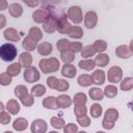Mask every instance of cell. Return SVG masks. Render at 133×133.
I'll use <instances>...</instances> for the list:
<instances>
[{
	"mask_svg": "<svg viewBox=\"0 0 133 133\" xmlns=\"http://www.w3.org/2000/svg\"><path fill=\"white\" fill-rule=\"evenodd\" d=\"M3 110H4V104H3L2 102H0V113H1Z\"/></svg>",
	"mask_w": 133,
	"mask_h": 133,
	"instance_id": "cell-55",
	"label": "cell"
},
{
	"mask_svg": "<svg viewBox=\"0 0 133 133\" xmlns=\"http://www.w3.org/2000/svg\"><path fill=\"white\" fill-rule=\"evenodd\" d=\"M57 83H58V79L56 77H54V76H51V77H49L47 79V85L50 88H54L55 89L56 86H57Z\"/></svg>",
	"mask_w": 133,
	"mask_h": 133,
	"instance_id": "cell-50",
	"label": "cell"
},
{
	"mask_svg": "<svg viewBox=\"0 0 133 133\" xmlns=\"http://www.w3.org/2000/svg\"><path fill=\"white\" fill-rule=\"evenodd\" d=\"M76 73H77V69L75 68V65H73L71 63H64L61 68V75L63 77L74 78Z\"/></svg>",
	"mask_w": 133,
	"mask_h": 133,
	"instance_id": "cell-11",
	"label": "cell"
},
{
	"mask_svg": "<svg viewBox=\"0 0 133 133\" xmlns=\"http://www.w3.org/2000/svg\"><path fill=\"white\" fill-rule=\"evenodd\" d=\"M21 102H22V104L24 105V106H26V107H29V106H32L33 105V103H34V98H33V96L32 95H27V96H25L23 99H21Z\"/></svg>",
	"mask_w": 133,
	"mask_h": 133,
	"instance_id": "cell-45",
	"label": "cell"
},
{
	"mask_svg": "<svg viewBox=\"0 0 133 133\" xmlns=\"http://www.w3.org/2000/svg\"><path fill=\"white\" fill-rule=\"evenodd\" d=\"M43 24H44L43 25L44 30L48 33H54L57 30V21L53 16H51L49 14H48V17L46 18V20L44 21Z\"/></svg>",
	"mask_w": 133,
	"mask_h": 133,
	"instance_id": "cell-6",
	"label": "cell"
},
{
	"mask_svg": "<svg viewBox=\"0 0 133 133\" xmlns=\"http://www.w3.org/2000/svg\"><path fill=\"white\" fill-rule=\"evenodd\" d=\"M81 52V56L83 58H87V57H91L92 55L96 54V51L92 47V45H87L85 47H83V49L80 51Z\"/></svg>",
	"mask_w": 133,
	"mask_h": 133,
	"instance_id": "cell-33",
	"label": "cell"
},
{
	"mask_svg": "<svg viewBox=\"0 0 133 133\" xmlns=\"http://www.w3.org/2000/svg\"><path fill=\"white\" fill-rule=\"evenodd\" d=\"M63 131H64V133H77L78 127H77V125L70 123L63 127Z\"/></svg>",
	"mask_w": 133,
	"mask_h": 133,
	"instance_id": "cell-47",
	"label": "cell"
},
{
	"mask_svg": "<svg viewBox=\"0 0 133 133\" xmlns=\"http://www.w3.org/2000/svg\"><path fill=\"white\" fill-rule=\"evenodd\" d=\"M68 18L75 24H79L82 22L83 20V15H82V10L79 6L74 5L71 6L68 9Z\"/></svg>",
	"mask_w": 133,
	"mask_h": 133,
	"instance_id": "cell-3",
	"label": "cell"
},
{
	"mask_svg": "<svg viewBox=\"0 0 133 133\" xmlns=\"http://www.w3.org/2000/svg\"><path fill=\"white\" fill-rule=\"evenodd\" d=\"M78 83L80 86H83V87H86V86H89L90 84H92V81H91V77L90 75L88 74H82L78 77Z\"/></svg>",
	"mask_w": 133,
	"mask_h": 133,
	"instance_id": "cell-28",
	"label": "cell"
},
{
	"mask_svg": "<svg viewBox=\"0 0 133 133\" xmlns=\"http://www.w3.org/2000/svg\"><path fill=\"white\" fill-rule=\"evenodd\" d=\"M72 102L75 104V106H84L87 102L86 95L83 92H78L74 96V99L72 100Z\"/></svg>",
	"mask_w": 133,
	"mask_h": 133,
	"instance_id": "cell-23",
	"label": "cell"
},
{
	"mask_svg": "<svg viewBox=\"0 0 133 133\" xmlns=\"http://www.w3.org/2000/svg\"><path fill=\"white\" fill-rule=\"evenodd\" d=\"M10 119H11V117H10V115H9L8 112L2 111V112L0 113V123H1L2 125H7V124L10 122Z\"/></svg>",
	"mask_w": 133,
	"mask_h": 133,
	"instance_id": "cell-49",
	"label": "cell"
},
{
	"mask_svg": "<svg viewBox=\"0 0 133 133\" xmlns=\"http://www.w3.org/2000/svg\"><path fill=\"white\" fill-rule=\"evenodd\" d=\"M69 46H70V41H68L66 38H61L56 43V47L57 50L60 51V53L68 51L69 50Z\"/></svg>",
	"mask_w": 133,
	"mask_h": 133,
	"instance_id": "cell-35",
	"label": "cell"
},
{
	"mask_svg": "<svg viewBox=\"0 0 133 133\" xmlns=\"http://www.w3.org/2000/svg\"><path fill=\"white\" fill-rule=\"evenodd\" d=\"M133 87V78L132 77H127L125 78L122 83H121V88L125 91H128V90H131Z\"/></svg>",
	"mask_w": 133,
	"mask_h": 133,
	"instance_id": "cell-38",
	"label": "cell"
},
{
	"mask_svg": "<svg viewBox=\"0 0 133 133\" xmlns=\"http://www.w3.org/2000/svg\"><path fill=\"white\" fill-rule=\"evenodd\" d=\"M45 92H46V87L43 84H36L31 88V95L33 97H41L45 95Z\"/></svg>",
	"mask_w": 133,
	"mask_h": 133,
	"instance_id": "cell-32",
	"label": "cell"
},
{
	"mask_svg": "<svg viewBox=\"0 0 133 133\" xmlns=\"http://www.w3.org/2000/svg\"><path fill=\"white\" fill-rule=\"evenodd\" d=\"M103 112V109H102V106L100 104H92L91 107H90V115L94 117V118H98L99 116H101Z\"/></svg>",
	"mask_w": 133,
	"mask_h": 133,
	"instance_id": "cell-34",
	"label": "cell"
},
{
	"mask_svg": "<svg viewBox=\"0 0 133 133\" xmlns=\"http://www.w3.org/2000/svg\"><path fill=\"white\" fill-rule=\"evenodd\" d=\"M6 109H7V111L9 112V113H11V114H17V113H19V111H20V104L16 101V100H9L8 102H7V104H6Z\"/></svg>",
	"mask_w": 133,
	"mask_h": 133,
	"instance_id": "cell-24",
	"label": "cell"
},
{
	"mask_svg": "<svg viewBox=\"0 0 133 133\" xmlns=\"http://www.w3.org/2000/svg\"><path fill=\"white\" fill-rule=\"evenodd\" d=\"M31 62H32V56L29 52H23L20 57H19V64L21 65V68H29L31 66Z\"/></svg>",
	"mask_w": 133,
	"mask_h": 133,
	"instance_id": "cell-13",
	"label": "cell"
},
{
	"mask_svg": "<svg viewBox=\"0 0 133 133\" xmlns=\"http://www.w3.org/2000/svg\"><path fill=\"white\" fill-rule=\"evenodd\" d=\"M8 11L11 17L14 18H19L23 14V8L19 3H11L8 6Z\"/></svg>",
	"mask_w": 133,
	"mask_h": 133,
	"instance_id": "cell-17",
	"label": "cell"
},
{
	"mask_svg": "<svg viewBox=\"0 0 133 133\" xmlns=\"http://www.w3.org/2000/svg\"><path fill=\"white\" fill-rule=\"evenodd\" d=\"M3 35H4L5 39H7L9 42H18V41H20V34L18 33V31L15 28H7L3 32Z\"/></svg>",
	"mask_w": 133,
	"mask_h": 133,
	"instance_id": "cell-15",
	"label": "cell"
},
{
	"mask_svg": "<svg viewBox=\"0 0 133 133\" xmlns=\"http://www.w3.org/2000/svg\"><path fill=\"white\" fill-rule=\"evenodd\" d=\"M79 68L83 69V70H86V71H91L95 66H96V63L92 59H84V60H81L79 61L78 63Z\"/></svg>",
	"mask_w": 133,
	"mask_h": 133,
	"instance_id": "cell-30",
	"label": "cell"
},
{
	"mask_svg": "<svg viewBox=\"0 0 133 133\" xmlns=\"http://www.w3.org/2000/svg\"><path fill=\"white\" fill-rule=\"evenodd\" d=\"M11 83V76H9L7 73H2L0 74V84L5 86L9 85Z\"/></svg>",
	"mask_w": 133,
	"mask_h": 133,
	"instance_id": "cell-44",
	"label": "cell"
},
{
	"mask_svg": "<svg viewBox=\"0 0 133 133\" xmlns=\"http://www.w3.org/2000/svg\"><path fill=\"white\" fill-rule=\"evenodd\" d=\"M20 72H21V65L19 63H17V62L8 65L7 69H6V73L11 77L12 76H18L20 74Z\"/></svg>",
	"mask_w": 133,
	"mask_h": 133,
	"instance_id": "cell-31",
	"label": "cell"
},
{
	"mask_svg": "<svg viewBox=\"0 0 133 133\" xmlns=\"http://www.w3.org/2000/svg\"><path fill=\"white\" fill-rule=\"evenodd\" d=\"M23 77H24V80L26 82L33 83V82H36L41 76H39V73L35 66H29V68L25 69Z\"/></svg>",
	"mask_w": 133,
	"mask_h": 133,
	"instance_id": "cell-5",
	"label": "cell"
},
{
	"mask_svg": "<svg viewBox=\"0 0 133 133\" xmlns=\"http://www.w3.org/2000/svg\"><path fill=\"white\" fill-rule=\"evenodd\" d=\"M109 56L107 55V54H105V53H101V54H99L96 58H95V63L98 65V66H101V68H103V66H106L107 64H108V62H109Z\"/></svg>",
	"mask_w": 133,
	"mask_h": 133,
	"instance_id": "cell-22",
	"label": "cell"
},
{
	"mask_svg": "<svg viewBox=\"0 0 133 133\" xmlns=\"http://www.w3.org/2000/svg\"><path fill=\"white\" fill-rule=\"evenodd\" d=\"M103 94L107 98H114L117 95V88L114 85H107L103 91Z\"/></svg>",
	"mask_w": 133,
	"mask_h": 133,
	"instance_id": "cell-39",
	"label": "cell"
},
{
	"mask_svg": "<svg viewBox=\"0 0 133 133\" xmlns=\"http://www.w3.org/2000/svg\"><path fill=\"white\" fill-rule=\"evenodd\" d=\"M60 58L64 63H70L75 59V54L68 50V51H64L60 54Z\"/></svg>",
	"mask_w": 133,
	"mask_h": 133,
	"instance_id": "cell-41",
	"label": "cell"
},
{
	"mask_svg": "<svg viewBox=\"0 0 133 133\" xmlns=\"http://www.w3.org/2000/svg\"><path fill=\"white\" fill-rule=\"evenodd\" d=\"M6 25V18L4 15H0V29L4 28Z\"/></svg>",
	"mask_w": 133,
	"mask_h": 133,
	"instance_id": "cell-53",
	"label": "cell"
},
{
	"mask_svg": "<svg viewBox=\"0 0 133 133\" xmlns=\"http://www.w3.org/2000/svg\"><path fill=\"white\" fill-rule=\"evenodd\" d=\"M97 23H98L97 14L95 11H92V10L87 11L85 14V16H84V25H85V27L88 28V29H92V28L96 27Z\"/></svg>",
	"mask_w": 133,
	"mask_h": 133,
	"instance_id": "cell-7",
	"label": "cell"
},
{
	"mask_svg": "<svg viewBox=\"0 0 133 133\" xmlns=\"http://www.w3.org/2000/svg\"><path fill=\"white\" fill-rule=\"evenodd\" d=\"M15 95L21 100V99H23L25 96L28 95V89H27V87L24 86V85H18V86L15 87Z\"/></svg>",
	"mask_w": 133,
	"mask_h": 133,
	"instance_id": "cell-36",
	"label": "cell"
},
{
	"mask_svg": "<svg viewBox=\"0 0 133 133\" xmlns=\"http://www.w3.org/2000/svg\"><path fill=\"white\" fill-rule=\"evenodd\" d=\"M77 133H87V132H85V131H80V132H77Z\"/></svg>",
	"mask_w": 133,
	"mask_h": 133,
	"instance_id": "cell-56",
	"label": "cell"
},
{
	"mask_svg": "<svg viewBox=\"0 0 133 133\" xmlns=\"http://www.w3.org/2000/svg\"><path fill=\"white\" fill-rule=\"evenodd\" d=\"M87 109L85 106H75L74 108V113L76 116H82V115H86Z\"/></svg>",
	"mask_w": 133,
	"mask_h": 133,
	"instance_id": "cell-48",
	"label": "cell"
},
{
	"mask_svg": "<svg viewBox=\"0 0 133 133\" xmlns=\"http://www.w3.org/2000/svg\"><path fill=\"white\" fill-rule=\"evenodd\" d=\"M22 46L27 51H33V50H35V48H37V42L33 41L29 36H26L24 38V41L22 42Z\"/></svg>",
	"mask_w": 133,
	"mask_h": 133,
	"instance_id": "cell-19",
	"label": "cell"
},
{
	"mask_svg": "<svg viewBox=\"0 0 133 133\" xmlns=\"http://www.w3.org/2000/svg\"><path fill=\"white\" fill-rule=\"evenodd\" d=\"M117 118H118V111L116 109H114V108L107 109V111L105 112V115H104V119L115 123V121Z\"/></svg>",
	"mask_w": 133,
	"mask_h": 133,
	"instance_id": "cell-26",
	"label": "cell"
},
{
	"mask_svg": "<svg viewBox=\"0 0 133 133\" xmlns=\"http://www.w3.org/2000/svg\"><path fill=\"white\" fill-rule=\"evenodd\" d=\"M24 3H25L26 5H28V6H30V7H34V6H36V5H38V4H39V2H38L37 0H34V1L24 0Z\"/></svg>",
	"mask_w": 133,
	"mask_h": 133,
	"instance_id": "cell-52",
	"label": "cell"
},
{
	"mask_svg": "<svg viewBox=\"0 0 133 133\" xmlns=\"http://www.w3.org/2000/svg\"><path fill=\"white\" fill-rule=\"evenodd\" d=\"M66 15L65 16H63L61 19H59L58 21H57V30L60 32V33H62V34H65V33H69V31H70V29H71V24L68 22V20H66Z\"/></svg>",
	"mask_w": 133,
	"mask_h": 133,
	"instance_id": "cell-10",
	"label": "cell"
},
{
	"mask_svg": "<svg viewBox=\"0 0 133 133\" xmlns=\"http://www.w3.org/2000/svg\"><path fill=\"white\" fill-rule=\"evenodd\" d=\"M49 133H58V132H56V131H50Z\"/></svg>",
	"mask_w": 133,
	"mask_h": 133,
	"instance_id": "cell-57",
	"label": "cell"
},
{
	"mask_svg": "<svg viewBox=\"0 0 133 133\" xmlns=\"http://www.w3.org/2000/svg\"><path fill=\"white\" fill-rule=\"evenodd\" d=\"M29 37H31L33 41H35V42H38V41H41L42 39V37H43V33H42V30L39 29V28H37V27H31L30 29H29Z\"/></svg>",
	"mask_w": 133,
	"mask_h": 133,
	"instance_id": "cell-27",
	"label": "cell"
},
{
	"mask_svg": "<svg viewBox=\"0 0 133 133\" xmlns=\"http://www.w3.org/2000/svg\"><path fill=\"white\" fill-rule=\"evenodd\" d=\"M4 133H12V132H11V131H5Z\"/></svg>",
	"mask_w": 133,
	"mask_h": 133,
	"instance_id": "cell-59",
	"label": "cell"
},
{
	"mask_svg": "<svg viewBox=\"0 0 133 133\" xmlns=\"http://www.w3.org/2000/svg\"><path fill=\"white\" fill-rule=\"evenodd\" d=\"M115 54L119 58L127 59V58H130L132 56V49L126 45H122L115 49Z\"/></svg>",
	"mask_w": 133,
	"mask_h": 133,
	"instance_id": "cell-9",
	"label": "cell"
},
{
	"mask_svg": "<svg viewBox=\"0 0 133 133\" xmlns=\"http://www.w3.org/2000/svg\"><path fill=\"white\" fill-rule=\"evenodd\" d=\"M38 66H39V69L42 70L43 73L49 74V73H53V72L58 71V69L60 66V63H59V60L56 57H51V58H48V59L39 60Z\"/></svg>",
	"mask_w": 133,
	"mask_h": 133,
	"instance_id": "cell-1",
	"label": "cell"
},
{
	"mask_svg": "<svg viewBox=\"0 0 133 133\" xmlns=\"http://www.w3.org/2000/svg\"><path fill=\"white\" fill-rule=\"evenodd\" d=\"M82 50V44L79 43V42H73V43H70V46H69V51H71L72 53H77V52H80Z\"/></svg>",
	"mask_w": 133,
	"mask_h": 133,
	"instance_id": "cell-43",
	"label": "cell"
},
{
	"mask_svg": "<svg viewBox=\"0 0 133 133\" xmlns=\"http://www.w3.org/2000/svg\"><path fill=\"white\" fill-rule=\"evenodd\" d=\"M48 129V125L44 119H34L31 124V132L32 133H46Z\"/></svg>",
	"mask_w": 133,
	"mask_h": 133,
	"instance_id": "cell-8",
	"label": "cell"
},
{
	"mask_svg": "<svg viewBox=\"0 0 133 133\" xmlns=\"http://www.w3.org/2000/svg\"><path fill=\"white\" fill-rule=\"evenodd\" d=\"M102 126H103V128L106 129V130H111V129L114 127V123H113V122L106 121V119H103V122H102Z\"/></svg>",
	"mask_w": 133,
	"mask_h": 133,
	"instance_id": "cell-51",
	"label": "cell"
},
{
	"mask_svg": "<svg viewBox=\"0 0 133 133\" xmlns=\"http://www.w3.org/2000/svg\"><path fill=\"white\" fill-rule=\"evenodd\" d=\"M8 6V3L6 0H0V10H4L6 9Z\"/></svg>",
	"mask_w": 133,
	"mask_h": 133,
	"instance_id": "cell-54",
	"label": "cell"
},
{
	"mask_svg": "<svg viewBox=\"0 0 133 133\" xmlns=\"http://www.w3.org/2000/svg\"><path fill=\"white\" fill-rule=\"evenodd\" d=\"M77 122L80 126L82 127H88L90 124V118L86 115H82V116H77Z\"/></svg>",
	"mask_w": 133,
	"mask_h": 133,
	"instance_id": "cell-46",
	"label": "cell"
},
{
	"mask_svg": "<svg viewBox=\"0 0 133 133\" xmlns=\"http://www.w3.org/2000/svg\"><path fill=\"white\" fill-rule=\"evenodd\" d=\"M68 34L72 38H81L83 36V30L79 26H73V27H71Z\"/></svg>",
	"mask_w": 133,
	"mask_h": 133,
	"instance_id": "cell-29",
	"label": "cell"
},
{
	"mask_svg": "<svg viewBox=\"0 0 133 133\" xmlns=\"http://www.w3.org/2000/svg\"><path fill=\"white\" fill-rule=\"evenodd\" d=\"M43 106L47 109H57L58 106H57V103H56V98L53 97V96H49L47 97L44 101H43Z\"/></svg>",
	"mask_w": 133,
	"mask_h": 133,
	"instance_id": "cell-21",
	"label": "cell"
},
{
	"mask_svg": "<svg viewBox=\"0 0 133 133\" xmlns=\"http://www.w3.org/2000/svg\"><path fill=\"white\" fill-rule=\"evenodd\" d=\"M88 95H89V97H90L92 100H95V101H100V100H102L103 97H104L103 90L100 89V88H98V87H92V88H90V89L88 90Z\"/></svg>",
	"mask_w": 133,
	"mask_h": 133,
	"instance_id": "cell-25",
	"label": "cell"
},
{
	"mask_svg": "<svg viewBox=\"0 0 133 133\" xmlns=\"http://www.w3.org/2000/svg\"><path fill=\"white\" fill-rule=\"evenodd\" d=\"M51 126H52L53 128L59 130V129H62V128L65 126V123H64V121H63L62 118L57 117V116H53V117L51 118Z\"/></svg>",
	"mask_w": 133,
	"mask_h": 133,
	"instance_id": "cell-40",
	"label": "cell"
},
{
	"mask_svg": "<svg viewBox=\"0 0 133 133\" xmlns=\"http://www.w3.org/2000/svg\"><path fill=\"white\" fill-rule=\"evenodd\" d=\"M70 87V84L66 80H63V79H58V83H57V86H56V90L58 91H65L68 88Z\"/></svg>",
	"mask_w": 133,
	"mask_h": 133,
	"instance_id": "cell-42",
	"label": "cell"
},
{
	"mask_svg": "<svg viewBox=\"0 0 133 133\" xmlns=\"http://www.w3.org/2000/svg\"><path fill=\"white\" fill-rule=\"evenodd\" d=\"M28 126V122L27 119L23 118V117H18L14 123H12V128L16 131H24Z\"/></svg>",
	"mask_w": 133,
	"mask_h": 133,
	"instance_id": "cell-20",
	"label": "cell"
},
{
	"mask_svg": "<svg viewBox=\"0 0 133 133\" xmlns=\"http://www.w3.org/2000/svg\"><path fill=\"white\" fill-rule=\"evenodd\" d=\"M56 103L58 108H68L72 104V99L68 95H60L56 98Z\"/></svg>",
	"mask_w": 133,
	"mask_h": 133,
	"instance_id": "cell-14",
	"label": "cell"
},
{
	"mask_svg": "<svg viewBox=\"0 0 133 133\" xmlns=\"http://www.w3.org/2000/svg\"><path fill=\"white\" fill-rule=\"evenodd\" d=\"M91 81L94 84L97 85H102L105 81V72L103 70H96L91 74Z\"/></svg>",
	"mask_w": 133,
	"mask_h": 133,
	"instance_id": "cell-12",
	"label": "cell"
},
{
	"mask_svg": "<svg viewBox=\"0 0 133 133\" xmlns=\"http://www.w3.org/2000/svg\"><path fill=\"white\" fill-rule=\"evenodd\" d=\"M107 77H108V81L110 83H117L123 78V71L119 66L113 65L108 70Z\"/></svg>",
	"mask_w": 133,
	"mask_h": 133,
	"instance_id": "cell-4",
	"label": "cell"
},
{
	"mask_svg": "<svg viewBox=\"0 0 133 133\" xmlns=\"http://www.w3.org/2000/svg\"><path fill=\"white\" fill-rule=\"evenodd\" d=\"M18 49L12 44H3L0 47V58L3 61H12L17 57Z\"/></svg>",
	"mask_w": 133,
	"mask_h": 133,
	"instance_id": "cell-2",
	"label": "cell"
},
{
	"mask_svg": "<svg viewBox=\"0 0 133 133\" xmlns=\"http://www.w3.org/2000/svg\"><path fill=\"white\" fill-rule=\"evenodd\" d=\"M92 47H94V49H95L96 52L101 53V52H104V51L106 50L107 44H106V42L103 41V39H98V41H96V42L94 43Z\"/></svg>",
	"mask_w": 133,
	"mask_h": 133,
	"instance_id": "cell-37",
	"label": "cell"
},
{
	"mask_svg": "<svg viewBox=\"0 0 133 133\" xmlns=\"http://www.w3.org/2000/svg\"><path fill=\"white\" fill-rule=\"evenodd\" d=\"M96 133H105V132H103V131H98V132H96Z\"/></svg>",
	"mask_w": 133,
	"mask_h": 133,
	"instance_id": "cell-58",
	"label": "cell"
},
{
	"mask_svg": "<svg viewBox=\"0 0 133 133\" xmlns=\"http://www.w3.org/2000/svg\"><path fill=\"white\" fill-rule=\"evenodd\" d=\"M47 17H48V11L45 9H36L32 14V19L36 23H44Z\"/></svg>",
	"mask_w": 133,
	"mask_h": 133,
	"instance_id": "cell-16",
	"label": "cell"
},
{
	"mask_svg": "<svg viewBox=\"0 0 133 133\" xmlns=\"http://www.w3.org/2000/svg\"><path fill=\"white\" fill-rule=\"evenodd\" d=\"M37 52L43 56H47L52 52V45L48 42H44L37 46Z\"/></svg>",
	"mask_w": 133,
	"mask_h": 133,
	"instance_id": "cell-18",
	"label": "cell"
}]
</instances>
